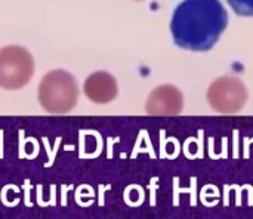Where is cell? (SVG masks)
<instances>
[{"mask_svg":"<svg viewBox=\"0 0 253 219\" xmlns=\"http://www.w3.org/2000/svg\"><path fill=\"white\" fill-rule=\"evenodd\" d=\"M79 85L73 74L64 70H53L43 76L37 98L42 108L50 114L70 113L79 101Z\"/></svg>","mask_w":253,"mask_h":219,"instance_id":"cell-2","label":"cell"},{"mask_svg":"<svg viewBox=\"0 0 253 219\" xmlns=\"http://www.w3.org/2000/svg\"><path fill=\"white\" fill-rule=\"evenodd\" d=\"M208 101L212 110L221 114L239 113L248 101V89L245 83L233 76L216 79L208 90Z\"/></svg>","mask_w":253,"mask_h":219,"instance_id":"cell-4","label":"cell"},{"mask_svg":"<svg viewBox=\"0 0 253 219\" xmlns=\"http://www.w3.org/2000/svg\"><path fill=\"white\" fill-rule=\"evenodd\" d=\"M34 74V59L22 46L0 49V88L16 90L28 85Z\"/></svg>","mask_w":253,"mask_h":219,"instance_id":"cell-3","label":"cell"},{"mask_svg":"<svg viewBox=\"0 0 253 219\" xmlns=\"http://www.w3.org/2000/svg\"><path fill=\"white\" fill-rule=\"evenodd\" d=\"M184 107V96L173 85H162L156 88L145 104V110L151 116H178Z\"/></svg>","mask_w":253,"mask_h":219,"instance_id":"cell-5","label":"cell"},{"mask_svg":"<svg viewBox=\"0 0 253 219\" xmlns=\"http://www.w3.org/2000/svg\"><path fill=\"white\" fill-rule=\"evenodd\" d=\"M83 93L95 104H108L117 98V80L107 71H96L84 80Z\"/></svg>","mask_w":253,"mask_h":219,"instance_id":"cell-6","label":"cell"},{"mask_svg":"<svg viewBox=\"0 0 253 219\" xmlns=\"http://www.w3.org/2000/svg\"><path fill=\"white\" fill-rule=\"evenodd\" d=\"M228 24V15L219 0H184L170 21L175 43L187 50H209Z\"/></svg>","mask_w":253,"mask_h":219,"instance_id":"cell-1","label":"cell"},{"mask_svg":"<svg viewBox=\"0 0 253 219\" xmlns=\"http://www.w3.org/2000/svg\"><path fill=\"white\" fill-rule=\"evenodd\" d=\"M233 10L243 16H253V0H227Z\"/></svg>","mask_w":253,"mask_h":219,"instance_id":"cell-7","label":"cell"}]
</instances>
